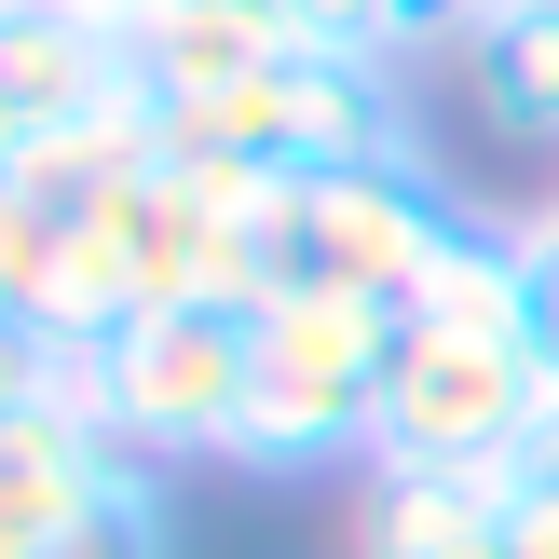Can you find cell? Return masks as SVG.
Segmentation results:
<instances>
[{
  "mask_svg": "<svg viewBox=\"0 0 559 559\" xmlns=\"http://www.w3.org/2000/svg\"><path fill=\"white\" fill-rule=\"evenodd\" d=\"M451 191L437 164H328V178H273L260 246H273V287H355V300H396L424 287V260L451 246Z\"/></svg>",
  "mask_w": 559,
  "mask_h": 559,
  "instance_id": "cell-4",
  "label": "cell"
},
{
  "mask_svg": "<svg viewBox=\"0 0 559 559\" xmlns=\"http://www.w3.org/2000/svg\"><path fill=\"white\" fill-rule=\"evenodd\" d=\"M69 14H96V27H136V14H164V0H69Z\"/></svg>",
  "mask_w": 559,
  "mask_h": 559,
  "instance_id": "cell-18",
  "label": "cell"
},
{
  "mask_svg": "<svg viewBox=\"0 0 559 559\" xmlns=\"http://www.w3.org/2000/svg\"><path fill=\"white\" fill-rule=\"evenodd\" d=\"M409 328L437 342H519L533 355V260H519V218H451V246L409 287Z\"/></svg>",
  "mask_w": 559,
  "mask_h": 559,
  "instance_id": "cell-10",
  "label": "cell"
},
{
  "mask_svg": "<svg viewBox=\"0 0 559 559\" xmlns=\"http://www.w3.org/2000/svg\"><path fill=\"white\" fill-rule=\"evenodd\" d=\"M69 396L136 464H233L246 396H260V314L246 300H151L96 355H69Z\"/></svg>",
  "mask_w": 559,
  "mask_h": 559,
  "instance_id": "cell-2",
  "label": "cell"
},
{
  "mask_svg": "<svg viewBox=\"0 0 559 559\" xmlns=\"http://www.w3.org/2000/svg\"><path fill=\"white\" fill-rule=\"evenodd\" d=\"M123 41H136L151 109H191V96H233V82L287 69L300 27H287V0H164V14H136V27H123Z\"/></svg>",
  "mask_w": 559,
  "mask_h": 559,
  "instance_id": "cell-7",
  "label": "cell"
},
{
  "mask_svg": "<svg viewBox=\"0 0 559 559\" xmlns=\"http://www.w3.org/2000/svg\"><path fill=\"white\" fill-rule=\"evenodd\" d=\"M41 559H178V519H164V478H151V464H109V478L96 491H82V506L69 519H55V546Z\"/></svg>",
  "mask_w": 559,
  "mask_h": 559,
  "instance_id": "cell-11",
  "label": "cell"
},
{
  "mask_svg": "<svg viewBox=\"0 0 559 559\" xmlns=\"http://www.w3.org/2000/svg\"><path fill=\"white\" fill-rule=\"evenodd\" d=\"M491 0H382V41L424 69V55H464V27H478Z\"/></svg>",
  "mask_w": 559,
  "mask_h": 559,
  "instance_id": "cell-13",
  "label": "cell"
},
{
  "mask_svg": "<svg viewBox=\"0 0 559 559\" xmlns=\"http://www.w3.org/2000/svg\"><path fill=\"white\" fill-rule=\"evenodd\" d=\"M55 246H69V205H41L27 178H0V328H41Z\"/></svg>",
  "mask_w": 559,
  "mask_h": 559,
  "instance_id": "cell-12",
  "label": "cell"
},
{
  "mask_svg": "<svg viewBox=\"0 0 559 559\" xmlns=\"http://www.w3.org/2000/svg\"><path fill=\"white\" fill-rule=\"evenodd\" d=\"M546 396H559V382H546L519 342H437V328H409L369 464H506L519 437H533Z\"/></svg>",
  "mask_w": 559,
  "mask_h": 559,
  "instance_id": "cell-5",
  "label": "cell"
},
{
  "mask_svg": "<svg viewBox=\"0 0 559 559\" xmlns=\"http://www.w3.org/2000/svg\"><path fill=\"white\" fill-rule=\"evenodd\" d=\"M287 27H300V41H355V55H396V41H382V0H287Z\"/></svg>",
  "mask_w": 559,
  "mask_h": 559,
  "instance_id": "cell-16",
  "label": "cell"
},
{
  "mask_svg": "<svg viewBox=\"0 0 559 559\" xmlns=\"http://www.w3.org/2000/svg\"><path fill=\"white\" fill-rule=\"evenodd\" d=\"M478 559H559V519L506 491V519H491V546H478Z\"/></svg>",
  "mask_w": 559,
  "mask_h": 559,
  "instance_id": "cell-17",
  "label": "cell"
},
{
  "mask_svg": "<svg viewBox=\"0 0 559 559\" xmlns=\"http://www.w3.org/2000/svg\"><path fill=\"white\" fill-rule=\"evenodd\" d=\"M519 260H533V369L559 382V205L519 218Z\"/></svg>",
  "mask_w": 559,
  "mask_h": 559,
  "instance_id": "cell-14",
  "label": "cell"
},
{
  "mask_svg": "<svg viewBox=\"0 0 559 559\" xmlns=\"http://www.w3.org/2000/svg\"><path fill=\"white\" fill-rule=\"evenodd\" d=\"M506 519V464H369L355 559H478Z\"/></svg>",
  "mask_w": 559,
  "mask_h": 559,
  "instance_id": "cell-8",
  "label": "cell"
},
{
  "mask_svg": "<svg viewBox=\"0 0 559 559\" xmlns=\"http://www.w3.org/2000/svg\"><path fill=\"white\" fill-rule=\"evenodd\" d=\"M409 314L355 287H273L260 300V396H246L233 464L246 478H328V464L382 451V396H396Z\"/></svg>",
  "mask_w": 559,
  "mask_h": 559,
  "instance_id": "cell-1",
  "label": "cell"
},
{
  "mask_svg": "<svg viewBox=\"0 0 559 559\" xmlns=\"http://www.w3.org/2000/svg\"><path fill=\"white\" fill-rule=\"evenodd\" d=\"M14 151H27V136H14V123H0V178H14Z\"/></svg>",
  "mask_w": 559,
  "mask_h": 559,
  "instance_id": "cell-19",
  "label": "cell"
},
{
  "mask_svg": "<svg viewBox=\"0 0 559 559\" xmlns=\"http://www.w3.org/2000/svg\"><path fill=\"white\" fill-rule=\"evenodd\" d=\"M164 151L246 164V178H328V164H424V136H409V55L300 41L287 69L233 82V96H191V109H164Z\"/></svg>",
  "mask_w": 559,
  "mask_h": 559,
  "instance_id": "cell-3",
  "label": "cell"
},
{
  "mask_svg": "<svg viewBox=\"0 0 559 559\" xmlns=\"http://www.w3.org/2000/svg\"><path fill=\"white\" fill-rule=\"evenodd\" d=\"M464 109H478L506 151H559V0H491L451 55Z\"/></svg>",
  "mask_w": 559,
  "mask_h": 559,
  "instance_id": "cell-9",
  "label": "cell"
},
{
  "mask_svg": "<svg viewBox=\"0 0 559 559\" xmlns=\"http://www.w3.org/2000/svg\"><path fill=\"white\" fill-rule=\"evenodd\" d=\"M151 82H136V41L96 14H69V0H0V123L14 136H69V123H109V109H136Z\"/></svg>",
  "mask_w": 559,
  "mask_h": 559,
  "instance_id": "cell-6",
  "label": "cell"
},
{
  "mask_svg": "<svg viewBox=\"0 0 559 559\" xmlns=\"http://www.w3.org/2000/svg\"><path fill=\"white\" fill-rule=\"evenodd\" d=\"M506 491H519V506H546V519H559V396L533 409V437L506 451Z\"/></svg>",
  "mask_w": 559,
  "mask_h": 559,
  "instance_id": "cell-15",
  "label": "cell"
}]
</instances>
